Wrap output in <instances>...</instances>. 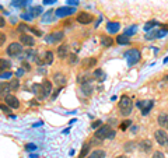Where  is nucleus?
I'll return each mask as SVG.
<instances>
[{"mask_svg":"<svg viewBox=\"0 0 168 158\" xmlns=\"http://www.w3.org/2000/svg\"><path fill=\"white\" fill-rule=\"evenodd\" d=\"M36 145L35 144H27V150H35Z\"/></svg>","mask_w":168,"mask_h":158,"instance_id":"3c124183","label":"nucleus"},{"mask_svg":"<svg viewBox=\"0 0 168 158\" xmlns=\"http://www.w3.org/2000/svg\"><path fill=\"white\" fill-rule=\"evenodd\" d=\"M118 108L121 111V115L123 116H129L132 113V109H133V102L130 99L129 95H122L119 98V102H118Z\"/></svg>","mask_w":168,"mask_h":158,"instance_id":"f257e3e1","label":"nucleus"},{"mask_svg":"<svg viewBox=\"0 0 168 158\" xmlns=\"http://www.w3.org/2000/svg\"><path fill=\"white\" fill-rule=\"evenodd\" d=\"M11 76H13V73L9 70V72H3L2 74H0V79H11Z\"/></svg>","mask_w":168,"mask_h":158,"instance_id":"4c0bfd02","label":"nucleus"},{"mask_svg":"<svg viewBox=\"0 0 168 158\" xmlns=\"http://www.w3.org/2000/svg\"><path fill=\"white\" fill-rule=\"evenodd\" d=\"M73 13H76V9L72 6H63V7H59L58 10H55V16L60 17V18L69 17V16H72Z\"/></svg>","mask_w":168,"mask_h":158,"instance_id":"423d86ee","label":"nucleus"},{"mask_svg":"<svg viewBox=\"0 0 168 158\" xmlns=\"http://www.w3.org/2000/svg\"><path fill=\"white\" fill-rule=\"evenodd\" d=\"M115 136H116V132L114 129H111L108 132V134H106V138H108V140H112V138H115Z\"/></svg>","mask_w":168,"mask_h":158,"instance_id":"58836bf2","label":"nucleus"},{"mask_svg":"<svg viewBox=\"0 0 168 158\" xmlns=\"http://www.w3.org/2000/svg\"><path fill=\"white\" fill-rule=\"evenodd\" d=\"M60 91H62V87H59V88H58V90H56V91H55V92H53V95H52V98H53V99H55V98H56V97H58V94H59V92H60Z\"/></svg>","mask_w":168,"mask_h":158,"instance_id":"8fccbe9b","label":"nucleus"},{"mask_svg":"<svg viewBox=\"0 0 168 158\" xmlns=\"http://www.w3.org/2000/svg\"><path fill=\"white\" fill-rule=\"evenodd\" d=\"M6 38H7L6 34L0 31V46H3V45H4V42H6Z\"/></svg>","mask_w":168,"mask_h":158,"instance_id":"ea45409f","label":"nucleus"},{"mask_svg":"<svg viewBox=\"0 0 168 158\" xmlns=\"http://www.w3.org/2000/svg\"><path fill=\"white\" fill-rule=\"evenodd\" d=\"M162 80H164L165 83H168V73H167V74H164V76H162Z\"/></svg>","mask_w":168,"mask_h":158,"instance_id":"5fc2aeb1","label":"nucleus"},{"mask_svg":"<svg viewBox=\"0 0 168 158\" xmlns=\"http://www.w3.org/2000/svg\"><path fill=\"white\" fill-rule=\"evenodd\" d=\"M106 152L104 150H94V151L90 154V158H105Z\"/></svg>","mask_w":168,"mask_h":158,"instance_id":"bb28decb","label":"nucleus"},{"mask_svg":"<svg viewBox=\"0 0 168 158\" xmlns=\"http://www.w3.org/2000/svg\"><path fill=\"white\" fill-rule=\"evenodd\" d=\"M66 74L65 73H62V72H58V73H55L53 74V83L55 84H58L59 87H63L65 84H66Z\"/></svg>","mask_w":168,"mask_h":158,"instance_id":"dca6fc26","label":"nucleus"},{"mask_svg":"<svg viewBox=\"0 0 168 158\" xmlns=\"http://www.w3.org/2000/svg\"><path fill=\"white\" fill-rule=\"evenodd\" d=\"M10 67H11L10 60L4 59V57H0V73L9 72V69H10Z\"/></svg>","mask_w":168,"mask_h":158,"instance_id":"4be33fe9","label":"nucleus"},{"mask_svg":"<svg viewBox=\"0 0 168 158\" xmlns=\"http://www.w3.org/2000/svg\"><path fill=\"white\" fill-rule=\"evenodd\" d=\"M9 91H10V88H9V83H2V84H0V94L6 97L7 94H9Z\"/></svg>","mask_w":168,"mask_h":158,"instance_id":"c756f323","label":"nucleus"},{"mask_svg":"<svg viewBox=\"0 0 168 158\" xmlns=\"http://www.w3.org/2000/svg\"><path fill=\"white\" fill-rule=\"evenodd\" d=\"M130 125H132L130 120H123V122L121 123V130H126L128 127H130Z\"/></svg>","mask_w":168,"mask_h":158,"instance_id":"e433bc0d","label":"nucleus"},{"mask_svg":"<svg viewBox=\"0 0 168 158\" xmlns=\"http://www.w3.org/2000/svg\"><path fill=\"white\" fill-rule=\"evenodd\" d=\"M157 123L158 126L164 130H168V113L165 112H161L160 115L157 116Z\"/></svg>","mask_w":168,"mask_h":158,"instance_id":"2eb2a0df","label":"nucleus"},{"mask_svg":"<svg viewBox=\"0 0 168 158\" xmlns=\"http://www.w3.org/2000/svg\"><path fill=\"white\" fill-rule=\"evenodd\" d=\"M55 2H56V0H43V3H45V4H53Z\"/></svg>","mask_w":168,"mask_h":158,"instance_id":"864d4df0","label":"nucleus"},{"mask_svg":"<svg viewBox=\"0 0 168 158\" xmlns=\"http://www.w3.org/2000/svg\"><path fill=\"white\" fill-rule=\"evenodd\" d=\"M20 43L24 46H34L35 45V39L31 34H20Z\"/></svg>","mask_w":168,"mask_h":158,"instance_id":"f8f14e48","label":"nucleus"},{"mask_svg":"<svg viewBox=\"0 0 168 158\" xmlns=\"http://www.w3.org/2000/svg\"><path fill=\"white\" fill-rule=\"evenodd\" d=\"M65 38V34L63 31H55V32L49 34V35L46 36V42L48 43H58Z\"/></svg>","mask_w":168,"mask_h":158,"instance_id":"9b49d317","label":"nucleus"},{"mask_svg":"<svg viewBox=\"0 0 168 158\" xmlns=\"http://www.w3.org/2000/svg\"><path fill=\"white\" fill-rule=\"evenodd\" d=\"M139 150L143 152H150L151 151V148H153V143L151 140H148V138H144V140H142V141L137 144Z\"/></svg>","mask_w":168,"mask_h":158,"instance_id":"4468645a","label":"nucleus"},{"mask_svg":"<svg viewBox=\"0 0 168 158\" xmlns=\"http://www.w3.org/2000/svg\"><path fill=\"white\" fill-rule=\"evenodd\" d=\"M146 104H147V101H139V102H137V106H139L140 109H143V108L146 106Z\"/></svg>","mask_w":168,"mask_h":158,"instance_id":"09e8293b","label":"nucleus"},{"mask_svg":"<svg viewBox=\"0 0 168 158\" xmlns=\"http://www.w3.org/2000/svg\"><path fill=\"white\" fill-rule=\"evenodd\" d=\"M88 151H90V144H84L81 147V151H80V154H79V158H84L87 154H88Z\"/></svg>","mask_w":168,"mask_h":158,"instance_id":"7c9ffc66","label":"nucleus"},{"mask_svg":"<svg viewBox=\"0 0 168 158\" xmlns=\"http://www.w3.org/2000/svg\"><path fill=\"white\" fill-rule=\"evenodd\" d=\"M151 158H164V154H162V151H154Z\"/></svg>","mask_w":168,"mask_h":158,"instance_id":"37998d69","label":"nucleus"},{"mask_svg":"<svg viewBox=\"0 0 168 158\" xmlns=\"http://www.w3.org/2000/svg\"><path fill=\"white\" fill-rule=\"evenodd\" d=\"M98 63V59L94 56H88V57H84L81 60V69L83 70H90V69H94Z\"/></svg>","mask_w":168,"mask_h":158,"instance_id":"6e6552de","label":"nucleus"},{"mask_svg":"<svg viewBox=\"0 0 168 158\" xmlns=\"http://www.w3.org/2000/svg\"><path fill=\"white\" fill-rule=\"evenodd\" d=\"M2 9H3V7H2V6H0V10H2Z\"/></svg>","mask_w":168,"mask_h":158,"instance_id":"4d7b16f0","label":"nucleus"},{"mask_svg":"<svg viewBox=\"0 0 168 158\" xmlns=\"http://www.w3.org/2000/svg\"><path fill=\"white\" fill-rule=\"evenodd\" d=\"M125 56L128 57L129 64L132 66V64H136V63L140 60V52H139L137 49H130L125 53Z\"/></svg>","mask_w":168,"mask_h":158,"instance_id":"1a4fd4ad","label":"nucleus"},{"mask_svg":"<svg viewBox=\"0 0 168 158\" xmlns=\"http://www.w3.org/2000/svg\"><path fill=\"white\" fill-rule=\"evenodd\" d=\"M31 0H13V6L18 7V9H23V7L28 6Z\"/></svg>","mask_w":168,"mask_h":158,"instance_id":"a878e982","label":"nucleus"},{"mask_svg":"<svg viewBox=\"0 0 168 158\" xmlns=\"http://www.w3.org/2000/svg\"><path fill=\"white\" fill-rule=\"evenodd\" d=\"M21 17H23L24 20H28V21H31V20H32V18H34V17H32V14H31V13H28V14H27V13H24V14H21Z\"/></svg>","mask_w":168,"mask_h":158,"instance_id":"c03bdc74","label":"nucleus"},{"mask_svg":"<svg viewBox=\"0 0 168 158\" xmlns=\"http://www.w3.org/2000/svg\"><path fill=\"white\" fill-rule=\"evenodd\" d=\"M28 28H30V27H28V24L21 23L20 25L17 27V31H18L20 34H27V32H28Z\"/></svg>","mask_w":168,"mask_h":158,"instance_id":"2f4dec72","label":"nucleus"},{"mask_svg":"<svg viewBox=\"0 0 168 158\" xmlns=\"http://www.w3.org/2000/svg\"><path fill=\"white\" fill-rule=\"evenodd\" d=\"M3 27H6V18L3 16H0V28H3Z\"/></svg>","mask_w":168,"mask_h":158,"instance_id":"de8ad7c7","label":"nucleus"},{"mask_svg":"<svg viewBox=\"0 0 168 158\" xmlns=\"http://www.w3.org/2000/svg\"><path fill=\"white\" fill-rule=\"evenodd\" d=\"M4 104H6L7 106H10L11 109L20 108V99L17 98L16 95H13V94H7V95L4 97Z\"/></svg>","mask_w":168,"mask_h":158,"instance_id":"0eeeda50","label":"nucleus"},{"mask_svg":"<svg viewBox=\"0 0 168 158\" xmlns=\"http://www.w3.org/2000/svg\"><path fill=\"white\" fill-rule=\"evenodd\" d=\"M109 130H111V126H109V125L101 126V127L97 129L95 134H94V138H97L98 141H101V140H105V138H106V134H108Z\"/></svg>","mask_w":168,"mask_h":158,"instance_id":"9d476101","label":"nucleus"},{"mask_svg":"<svg viewBox=\"0 0 168 158\" xmlns=\"http://www.w3.org/2000/svg\"><path fill=\"white\" fill-rule=\"evenodd\" d=\"M135 31H136V27L133 25V27H130V28H128L125 34H126V35H128V36H130V35H132V34H135Z\"/></svg>","mask_w":168,"mask_h":158,"instance_id":"79ce46f5","label":"nucleus"},{"mask_svg":"<svg viewBox=\"0 0 168 158\" xmlns=\"http://www.w3.org/2000/svg\"><path fill=\"white\" fill-rule=\"evenodd\" d=\"M80 91H81V94L84 97H90L92 94V91H94V88H92V86L90 84V83H87V84H81Z\"/></svg>","mask_w":168,"mask_h":158,"instance_id":"6ab92c4d","label":"nucleus"},{"mask_svg":"<svg viewBox=\"0 0 168 158\" xmlns=\"http://www.w3.org/2000/svg\"><path fill=\"white\" fill-rule=\"evenodd\" d=\"M114 45V39L109 35H102L101 36V46L102 48H111Z\"/></svg>","mask_w":168,"mask_h":158,"instance_id":"412c9836","label":"nucleus"},{"mask_svg":"<svg viewBox=\"0 0 168 158\" xmlns=\"http://www.w3.org/2000/svg\"><path fill=\"white\" fill-rule=\"evenodd\" d=\"M101 125H102L101 120H95V122L91 125V127H92V129H98V127H101Z\"/></svg>","mask_w":168,"mask_h":158,"instance_id":"a18cd8bd","label":"nucleus"},{"mask_svg":"<svg viewBox=\"0 0 168 158\" xmlns=\"http://www.w3.org/2000/svg\"><path fill=\"white\" fill-rule=\"evenodd\" d=\"M21 52H23V45H21L20 42H11L10 45L7 46V49H6V53L9 55V56H11V57L18 56Z\"/></svg>","mask_w":168,"mask_h":158,"instance_id":"7ed1b4c3","label":"nucleus"},{"mask_svg":"<svg viewBox=\"0 0 168 158\" xmlns=\"http://www.w3.org/2000/svg\"><path fill=\"white\" fill-rule=\"evenodd\" d=\"M67 62H69L70 66H73V64H76L79 62V56H77L76 53H72V55H69V60Z\"/></svg>","mask_w":168,"mask_h":158,"instance_id":"473e14b6","label":"nucleus"},{"mask_svg":"<svg viewBox=\"0 0 168 158\" xmlns=\"http://www.w3.org/2000/svg\"><path fill=\"white\" fill-rule=\"evenodd\" d=\"M9 88H10V91H17V90L20 88V80L18 79L10 80L9 81Z\"/></svg>","mask_w":168,"mask_h":158,"instance_id":"b1692460","label":"nucleus"},{"mask_svg":"<svg viewBox=\"0 0 168 158\" xmlns=\"http://www.w3.org/2000/svg\"><path fill=\"white\" fill-rule=\"evenodd\" d=\"M135 145H136L135 141H126L125 144H123V148H125L126 151H133V150H135Z\"/></svg>","mask_w":168,"mask_h":158,"instance_id":"f704fd0d","label":"nucleus"},{"mask_svg":"<svg viewBox=\"0 0 168 158\" xmlns=\"http://www.w3.org/2000/svg\"><path fill=\"white\" fill-rule=\"evenodd\" d=\"M92 77L95 79V81L102 83V81H105L106 80V73L102 69H95L94 70V73H92Z\"/></svg>","mask_w":168,"mask_h":158,"instance_id":"f3484780","label":"nucleus"},{"mask_svg":"<svg viewBox=\"0 0 168 158\" xmlns=\"http://www.w3.org/2000/svg\"><path fill=\"white\" fill-rule=\"evenodd\" d=\"M23 70H25V72L28 70V72H30V70H31V64H30V63L24 62V63H23Z\"/></svg>","mask_w":168,"mask_h":158,"instance_id":"49530a36","label":"nucleus"},{"mask_svg":"<svg viewBox=\"0 0 168 158\" xmlns=\"http://www.w3.org/2000/svg\"><path fill=\"white\" fill-rule=\"evenodd\" d=\"M157 21H148V23H147V25H146L144 27V30H150V28H153V27H155V25H157Z\"/></svg>","mask_w":168,"mask_h":158,"instance_id":"a19ab883","label":"nucleus"},{"mask_svg":"<svg viewBox=\"0 0 168 158\" xmlns=\"http://www.w3.org/2000/svg\"><path fill=\"white\" fill-rule=\"evenodd\" d=\"M53 16H55V11H53V10L46 11V13L42 16V21H43V23H48V21H50L53 18Z\"/></svg>","mask_w":168,"mask_h":158,"instance_id":"c85d7f7f","label":"nucleus"},{"mask_svg":"<svg viewBox=\"0 0 168 158\" xmlns=\"http://www.w3.org/2000/svg\"><path fill=\"white\" fill-rule=\"evenodd\" d=\"M119 28H121V24L116 23V21H112V23L106 24V31L111 34H116L119 31Z\"/></svg>","mask_w":168,"mask_h":158,"instance_id":"aec40b11","label":"nucleus"},{"mask_svg":"<svg viewBox=\"0 0 168 158\" xmlns=\"http://www.w3.org/2000/svg\"><path fill=\"white\" fill-rule=\"evenodd\" d=\"M53 60H55V53H53L52 50H46V52L43 53L42 63H45V64H52Z\"/></svg>","mask_w":168,"mask_h":158,"instance_id":"a211bd4d","label":"nucleus"},{"mask_svg":"<svg viewBox=\"0 0 168 158\" xmlns=\"http://www.w3.org/2000/svg\"><path fill=\"white\" fill-rule=\"evenodd\" d=\"M56 55H58V57H59L60 60L62 59H67L69 57V45H66V43H62L60 46H58V50H56Z\"/></svg>","mask_w":168,"mask_h":158,"instance_id":"ddd939ff","label":"nucleus"},{"mask_svg":"<svg viewBox=\"0 0 168 158\" xmlns=\"http://www.w3.org/2000/svg\"><path fill=\"white\" fill-rule=\"evenodd\" d=\"M115 158H129L128 155H118V157H115Z\"/></svg>","mask_w":168,"mask_h":158,"instance_id":"6e6d98bb","label":"nucleus"},{"mask_svg":"<svg viewBox=\"0 0 168 158\" xmlns=\"http://www.w3.org/2000/svg\"><path fill=\"white\" fill-rule=\"evenodd\" d=\"M30 13L32 14V17H39V16H42L43 14V10H42V7L41 6H34L30 10Z\"/></svg>","mask_w":168,"mask_h":158,"instance_id":"393cba45","label":"nucleus"},{"mask_svg":"<svg viewBox=\"0 0 168 158\" xmlns=\"http://www.w3.org/2000/svg\"><path fill=\"white\" fill-rule=\"evenodd\" d=\"M28 32L32 34V35H36V36H42V31L38 30L36 27H30V28H28Z\"/></svg>","mask_w":168,"mask_h":158,"instance_id":"72a5a7b5","label":"nucleus"},{"mask_svg":"<svg viewBox=\"0 0 168 158\" xmlns=\"http://www.w3.org/2000/svg\"><path fill=\"white\" fill-rule=\"evenodd\" d=\"M116 43L118 45H129L130 43V38L126 34H121V35L116 36Z\"/></svg>","mask_w":168,"mask_h":158,"instance_id":"5701e85b","label":"nucleus"},{"mask_svg":"<svg viewBox=\"0 0 168 158\" xmlns=\"http://www.w3.org/2000/svg\"><path fill=\"white\" fill-rule=\"evenodd\" d=\"M0 111L3 113H6V115H10L11 113V108L10 106H7L6 104H0Z\"/></svg>","mask_w":168,"mask_h":158,"instance_id":"c9c22d12","label":"nucleus"},{"mask_svg":"<svg viewBox=\"0 0 168 158\" xmlns=\"http://www.w3.org/2000/svg\"><path fill=\"white\" fill-rule=\"evenodd\" d=\"M154 106V101H147V104H146V106L142 109V115L143 116H146V115H148V112L151 111V108Z\"/></svg>","mask_w":168,"mask_h":158,"instance_id":"cd10ccee","label":"nucleus"},{"mask_svg":"<svg viewBox=\"0 0 168 158\" xmlns=\"http://www.w3.org/2000/svg\"><path fill=\"white\" fill-rule=\"evenodd\" d=\"M69 3L73 4V7H74V6H77V4H79V0H69Z\"/></svg>","mask_w":168,"mask_h":158,"instance_id":"603ef678","label":"nucleus"},{"mask_svg":"<svg viewBox=\"0 0 168 158\" xmlns=\"http://www.w3.org/2000/svg\"><path fill=\"white\" fill-rule=\"evenodd\" d=\"M52 92H53V83L50 80H43L42 84L39 86V90H38V94L41 95V98L49 97Z\"/></svg>","mask_w":168,"mask_h":158,"instance_id":"f03ea898","label":"nucleus"},{"mask_svg":"<svg viewBox=\"0 0 168 158\" xmlns=\"http://www.w3.org/2000/svg\"><path fill=\"white\" fill-rule=\"evenodd\" d=\"M92 20H94V16L91 13H88V11H81L76 17V21L79 24H81V25H88V24L92 23Z\"/></svg>","mask_w":168,"mask_h":158,"instance_id":"39448f33","label":"nucleus"},{"mask_svg":"<svg viewBox=\"0 0 168 158\" xmlns=\"http://www.w3.org/2000/svg\"><path fill=\"white\" fill-rule=\"evenodd\" d=\"M154 138H155V141H157L160 145H162V147L168 145V133L165 132L164 129H158V130H155L154 132Z\"/></svg>","mask_w":168,"mask_h":158,"instance_id":"20e7f679","label":"nucleus"}]
</instances>
